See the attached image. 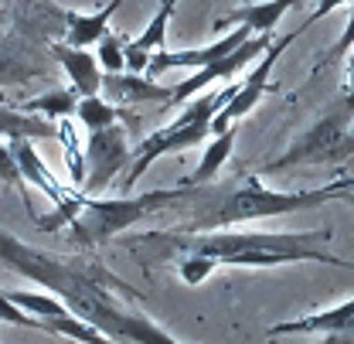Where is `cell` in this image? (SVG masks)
I'll return each mask as SVG.
<instances>
[{
  "label": "cell",
  "mask_w": 354,
  "mask_h": 344,
  "mask_svg": "<svg viewBox=\"0 0 354 344\" xmlns=\"http://www.w3.org/2000/svg\"><path fill=\"white\" fill-rule=\"evenodd\" d=\"M48 51L65 69L68 82H72V89L79 96H99L102 92V69H99V58L88 48H75V44H68V42H51Z\"/></svg>",
  "instance_id": "obj_11"
},
{
  "label": "cell",
  "mask_w": 354,
  "mask_h": 344,
  "mask_svg": "<svg viewBox=\"0 0 354 344\" xmlns=\"http://www.w3.org/2000/svg\"><path fill=\"white\" fill-rule=\"evenodd\" d=\"M120 10V0H109L102 10L95 14H75V10H65V28H68V38L65 42L75 44V48H92L99 44V38L106 35L113 14Z\"/></svg>",
  "instance_id": "obj_15"
},
{
  "label": "cell",
  "mask_w": 354,
  "mask_h": 344,
  "mask_svg": "<svg viewBox=\"0 0 354 344\" xmlns=\"http://www.w3.org/2000/svg\"><path fill=\"white\" fill-rule=\"evenodd\" d=\"M324 201H354V177H337L313 191H272L259 181V174L239 171L221 184L215 181L201 184L198 194L191 198L194 212L187 215L184 225H177V232H212L242 221L293 215V212L317 208Z\"/></svg>",
  "instance_id": "obj_3"
},
{
  "label": "cell",
  "mask_w": 354,
  "mask_h": 344,
  "mask_svg": "<svg viewBox=\"0 0 354 344\" xmlns=\"http://www.w3.org/2000/svg\"><path fill=\"white\" fill-rule=\"evenodd\" d=\"M334 228H313V232H140L127 239L133 256L143 262H171L177 276L191 287L205 283L218 266H290V262H324V266H344L354 262L334 256L324 249L330 242Z\"/></svg>",
  "instance_id": "obj_1"
},
{
  "label": "cell",
  "mask_w": 354,
  "mask_h": 344,
  "mask_svg": "<svg viewBox=\"0 0 354 344\" xmlns=\"http://www.w3.org/2000/svg\"><path fill=\"white\" fill-rule=\"evenodd\" d=\"M304 0H259V3H245L239 10H232L228 17H218L215 28H228V24H245L252 35H272V28L283 21L286 10H293Z\"/></svg>",
  "instance_id": "obj_13"
},
{
  "label": "cell",
  "mask_w": 354,
  "mask_h": 344,
  "mask_svg": "<svg viewBox=\"0 0 354 344\" xmlns=\"http://www.w3.org/2000/svg\"><path fill=\"white\" fill-rule=\"evenodd\" d=\"M198 194V188H187V184H177V188H160V191H150V194H136V198H88L82 194L79 201V212L72 215L68 228H72V239L86 249L95 246H106L113 242L120 232L133 228L136 221L157 215V212H167L177 208L184 201H191Z\"/></svg>",
  "instance_id": "obj_4"
},
{
  "label": "cell",
  "mask_w": 354,
  "mask_h": 344,
  "mask_svg": "<svg viewBox=\"0 0 354 344\" xmlns=\"http://www.w3.org/2000/svg\"><path fill=\"white\" fill-rule=\"evenodd\" d=\"M235 133H239V123H232V127L225 129V133H215L212 140H208V147H205V157H201V164L194 168V171L187 174L180 184H187V188H201V184H212L218 171L225 168V161L232 157V147H235Z\"/></svg>",
  "instance_id": "obj_14"
},
{
  "label": "cell",
  "mask_w": 354,
  "mask_h": 344,
  "mask_svg": "<svg viewBox=\"0 0 354 344\" xmlns=\"http://www.w3.org/2000/svg\"><path fill=\"white\" fill-rule=\"evenodd\" d=\"M79 99H82V96H79L72 86L68 89H51V92H44V96H35V99L21 102V113H35V116H44V120L58 123V120L75 116Z\"/></svg>",
  "instance_id": "obj_17"
},
{
  "label": "cell",
  "mask_w": 354,
  "mask_h": 344,
  "mask_svg": "<svg viewBox=\"0 0 354 344\" xmlns=\"http://www.w3.org/2000/svg\"><path fill=\"white\" fill-rule=\"evenodd\" d=\"M344 3H354V0H317V10H313V14H310V17H307V24H304V31H307V28H313L317 21H324V17H327L330 10H337V7H344Z\"/></svg>",
  "instance_id": "obj_23"
},
{
  "label": "cell",
  "mask_w": 354,
  "mask_h": 344,
  "mask_svg": "<svg viewBox=\"0 0 354 344\" xmlns=\"http://www.w3.org/2000/svg\"><path fill=\"white\" fill-rule=\"evenodd\" d=\"M120 3H123V0H120Z\"/></svg>",
  "instance_id": "obj_24"
},
{
  "label": "cell",
  "mask_w": 354,
  "mask_h": 344,
  "mask_svg": "<svg viewBox=\"0 0 354 344\" xmlns=\"http://www.w3.org/2000/svg\"><path fill=\"white\" fill-rule=\"evenodd\" d=\"M235 89H239V82L228 86V89H221V92L194 96V99L187 102V109L177 116L174 123H167L164 129L143 136L140 147H133L136 161H133L130 174H127V188H133V184L147 174V168H150L153 161H160V157H167V154H177V150L205 147V143L212 140V120H215V113L235 96Z\"/></svg>",
  "instance_id": "obj_5"
},
{
  "label": "cell",
  "mask_w": 354,
  "mask_h": 344,
  "mask_svg": "<svg viewBox=\"0 0 354 344\" xmlns=\"http://www.w3.org/2000/svg\"><path fill=\"white\" fill-rule=\"evenodd\" d=\"M75 120L92 133V129H106L120 123V106H113L109 99L102 96H82L79 99V109H75Z\"/></svg>",
  "instance_id": "obj_18"
},
{
  "label": "cell",
  "mask_w": 354,
  "mask_h": 344,
  "mask_svg": "<svg viewBox=\"0 0 354 344\" xmlns=\"http://www.w3.org/2000/svg\"><path fill=\"white\" fill-rule=\"evenodd\" d=\"M0 181H3V184H14V188L21 191V198H24V208H28V215H35V208H31V198H28L24 174H21V168H17V157H14V150H10V140H7V143H0Z\"/></svg>",
  "instance_id": "obj_20"
},
{
  "label": "cell",
  "mask_w": 354,
  "mask_h": 344,
  "mask_svg": "<svg viewBox=\"0 0 354 344\" xmlns=\"http://www.w3.org/2000/svg\"><path fill=\"white\" fill-rule=\"evenodd\" d=\"M272 44L269 35H249L245 42L239 44L232 55H225L218 62H212V65H205V69H194L184 82H177L174 86V96H171V102H164L167 109H177L180 102H187V99H194L198 92H205V89L212 86V82H218V79H232V75H239L249 62H259L263 58V51Z\"/></svg>",
  "instance_id": "obj_9"
},
{
  "label": "cell",
  "mask_w": 354,
  "mask_h": 344,
  "mask_svg": "<svg viewBox=\"0 0 354 344\" xmlns=\"http://www.w3.org/2000/svg\"><path fill=\"white\" fill-rule=\"evenodd\" d=\"M102 92L113 99V106H140V102H171L174 86L167 89L133 72H102Z\"/></svg>",
  "instance_id": "obj_12"
},
{
  "label": "cell",
  "mask_w": 354,
  "mask_h": 344,
  "mask_svg": "<svg viewBox=\"0 0 354 344\" xmlns=\"http://www.w3.org/2000/svg\"><path fill=\"white\" fill-rule=\"evenodd\" d=\"M130 161V147H127V129L120 127H106V129H92L86 143V181H82V194L95 198L102 194L116 174L123 171V164Z\"/></svg>",
  "instance_id": "obj_8"
},
{
  "label": "cell",
  "mask_w": 354,
  "mask_h": 344,
  "mask_svg": "<svg viewBox=\"0 0 354 344\" xmlns=\"http://www.w3.org/2000/svg\"><path fill=\"white\" fill-rule=\"evenodd\" d=\"M95 58L102 72H127V42L120 35H102L95 44Z\"/></svg>",
  "instance_id": "obj_19"
},
{
  "label": "cell",
  "mask_w": 354,
  "mask_h": 344,
  "mask_svg": "<svg viewBox=\"0 0 354 344\" xmlns=\"http://www.w3.org/2000/svg\"><path fill=\"white\" fill-rule=\"evenodd\" d=\"M351 48H354V3H351V17H348V28H344V35H341V42H337V44H334V48H330V51H327V55H324V58H320V65L313 69V75H310V79H317V75H320L324 69H330V65H337V62H344Z\"/></svg>",
  "instance_id": "obj_21"
},
{
  "label": "cell",
  "mask_w": 354,
  "mask_h": 344,
  "mask_svg": "<svg viewBox=\"0 0 354 344\" xmlns=\"http://www.w3.org/2000/svg\"><path fill=\"white\" fill-rule=\"evenodd\" d=\"M249 35H252V31H249L245 24H235L232 35L218 38L215 44H208V48H191V51H164V48H160V51L150 55L147 75L157 79V75H164V72H171V69H205V65L218 62V58H225V55H232V51L245 42Z\"/></svg>",
  "instance_id": "obj_10"
},
{
  "label": "cell",
  "mask_w": 354,
  "mask_h": 344,
  "mask_svg": "<svg viewBox=\"0 0 354 344\" xmlns=\"http://www.w3.org/2000/svg\"><path fill=\"white\" fill-rule=\"evenodd\" d=\"M0 136L3 140H51L58 136V123L35 116V113H21L14 106H0Z\"/></svg>",
  "instance_id": "obj_16"
},
{
  "label": "cell",
  "mask_w": 354,
  "mask_h": 344,
  "mask_svg": "<svg viewBox=\"0 0 354 344\" xmlns=\"http://www.w3.org/2000/svg\"><path fill=\"white\" fill-rule=\"evenodd\" d=\"M0 262L7 269H14L17 276L38 283L41 290L55 293L75 317L88 320L92 327H99L116 344H180L157 320H150L136 307L120 300V293L136 297V300H140V293L127 283H120L102 266H95V269L75 266L68 259H58L55 253L35 249L7 232H0Z\"/></svg>",
  "instance_id": "obj_2"
},
{
  "label": "cell",
  "mask_w": 354,
  "mask_h": 344,
  "mask_svg": "<svg viewBox=\"0 0 354 344\" xmlns=\"http://www.w3.org/2000/svg\"><path fill=\"white\" fill-rule=\"evenodd\" d=\"M348 157H354V99L341 96L283 157L269 161L266 171L310 168V164H344Z\"/></svg>",
  "instance_id": "obj_6"
},
{
  "label": "cell",
  "mask_w": 354,
  "mask_h": 344,
  "mask_svg": "<svg viewBox=\"0 0 354 344\" xmlns=\"http://www.w3.org/2000/svg\"><path fill=\"white\" fill-rule=\"evenodd\" d=\"M24 79H31V72L14 65V51L10 48H0V86L3 82H24Z\"/></svg>",
  "instance_id": "obj_22"
},
{
  "label": "cell",
  "mask_w": 354,
  "mask_h": 344,
  "mask_svg": "<svg viewBox=\"0 0 354 344\" xmlns=\"http://www.w3.org/2000/svg\"><path fill=\"white\" fill-rule=\"evenodd\" d=\"M304 35V28H297V31H290V35H283V38H272V44L263 51V58H259V65L252 69V75L245 79V82H239L235 89V96L221 106L218 113H215V120H212V136L215 133H225V129L232 127V123H239L245 113H252L256 106H259V99L266 96V89H269V75H272V65L279 62V55L290 48V44L297 42Z\"/></svg>",
  "instance_id": "obj_7"
}]
</instances>
